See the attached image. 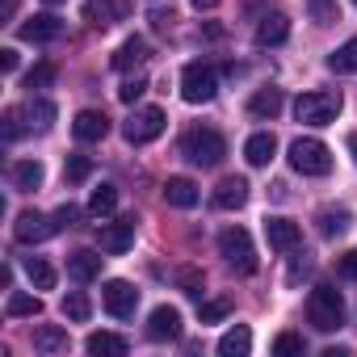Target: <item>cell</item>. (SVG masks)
<instances>
[{"mask_svg":"<svg viewBox=\"0 0 357 357\" xmlns=\"http://www.w3.org/2000/svg\"><path fill=\"white\" fill-rule=\"evenodd\" d=\"M307 319L315 332H340L344 328V298L332 286H315L307 298Z\"/></svg>","mask_w":357,"mask_h":357,"instance_id":"1","label":"cell"},{"mask_svg":"<svg viewBox=\"0 0 357 357\" xmlns=\"http://www.w3.org/2000/svg\"><path fill=\"white\" fill-rule=\"evenodd\" d=\"M181 155H185L190 164H198V168H215V164H223V155H227V139H223L219 130H211V126H198V130H190V135L181 139Z\"/></svg>","mask_w":357,"mask_h":357,"instance_id":"2","label":"cell"},{"mask_svg":"<svg viewBox=\"0 0 357 357\" xmlns=\"http://www.w3.org/2000/svg\"><path fill=\"white\" fill-rule=\"evenodd\" d=\"M340 93H328V89H315V93H303L298 101H294V118L303 122V126H328V122H336V114H340Z\"/></svg>","mask_w":357,"mask_h":357,"instance_id":"3","label":"cell"},{"mask_svg":"<svg viewBox=\"0 0 357 357\" xmlns=\"http://www.w3.org/2000/svg\"><path fill=\"white\" fill-rule=\"evenodd\" d=\"M290 168L303 176H328L332 172V151L319 139H294L290 143Z\"/></svg>","mask_w":357,"mask_h":357,"instance_id":"4","label":"cell"},{"mask_svg":"<svg viewBox=\"0 0 357 357\" xmlns=\"http://www.w3.org/2000/svg\"><path fill=\"white\" fill-rule=\"evenodd\" d=\"M219 252H223V261L236 269V273H257V248H252V236L244 231V227H227V231H219Z\"/></svg>","mask_w":357,"mask_h":357,"instance_id":"5","label":"cell"},{"mask_svg":"<svg viewBox=\"0 0 357 357\" xmlns=\"http://www.w3.org/2000/svg\"><path fill=\"white\" fill-rule=\"evenodd\" d=\"M215 93H219V72L211 63H185V72H181V97L190 105H206V101H215Z\"/></svg>","mask_w":357,"mask_h":357,"instance_id":"6","label":"cell"},{"mask_svg":"<svg viewBox=\"0 0 357 357\" xmlns=\"http://www.w3.org/2000/svg\"><path fill=\"white\" fill-rule=\"evenodd\" d=\"M122 135H126V143H135V147H143V143L160 139V135H164V109H155V105H143V109H135V114L126 118Z\"/></svg>","mask_w":357,"mask_h":357,"instance_id":"7","label":"cell"},{"mask_svg":"<svg viewBox=\"0 0 357 357\" xmlns=\"http://www.w3.org/2000/svg\"><path fill=\"white\" fill-rule=\"evenodd\" d=\"M101 303H105V311H109L114 319H130V315H135V307H139V290H135L130 282L114 278V282H105Z\"/></svg>","mask_w":357,"mask_h":357,"instance_id":"8","label":"cell"},{"mask_svg":"<svg viewBox=\"0 0 357 357\" xmlns=\"http://www.w3.org/2000/svg\"><path fill=\"white\" fill-rule=\"evenodd\" d=\"M97 244H101V252H109V257L126 252V248L135 244V215L114 219V223H101V227H97Z\"/></svg>","mask_w":357,"mask_h":357,"instance_id":"9","label":"cell"},{"mask_svg":"<svg viewBox=\"0 0 357 357\" xmlns=\"http://www.w3.org/2000/svg\"><path fill=\"white\" fill-rule=\"evenodd\" d=\"M55 231H59V223L47 219V215H38V211H22L17 223H13V236H17L22 244H43V240H51Z\"/></svg>","mask_w":357,"mask_h":357,"instance_id":"10","label":"cell"},{"mask_svg":"<svg viewBox=\"0 0 357 357\" xmlns=\"http://www.w3.org/2000/svg\"><path fill=\"white\" fill-rule=\"evenodd\" d=\"M244 202H248V181L244 176H223V181L215 185V194H211L215 211H240Z\"/></svg>","mask_w":357,"mask_h":357,"instance_id":"11","label":"cell"},{"mask_svg":"<svg viewBox=\"0 0 357 357\" xmlns=\"http://www.w3.org/2000/svg\"><path fill=\"white\" fill-rule=\"evenodd\" d=\"M147 336L151 340H176V336H181V311H176V307H155L151 315H147Z\"/></svg>","mask_w":357,"mask_h":357,"instance_id":"12","label":"cell"},{"mask_svg":"<svg viewBox=\"0 0 357 357\" xmlns=\"http://www.w3.org/2000/svg\"><path fill=\"white\" fill-rule=\"evenodd\" d=\"M26 43H55L59 34H63V22L55 17V13H34L30 22H22V30H17Z\"/></svg>","mask_w":357,"mask_h":357,"instance_id":"13","label":"cell"},{"mask_svg":"<svg viewBox=\"0 0 357 357\" xmlns=\"http://www.w3.org/2000/svg\"><path fill=\"white\" fill-rule=\"evenodd\" d=\"M72 135H76L80 143H101V139L109 135V118H105L101 109H80L76 122H72Z\"/></svg>","mask_w":357,"mask_h":357,"instance_id":"14","label":"cell"},{"mask_svg":"<svg viewBox=\"0 0 357 357\" xmlns=\"http://www.w3.org/2000/svg\"><path fill=\"white\" fill-rule=\"evenodd\" d=\"M265 240H269V248H273V252H290V248L303 240V231H298V223H290V219L273 215V219H265Z\"/></svg>","mask_w":357,"mask_h":357,"instance_id":"15","label":"cell"},{"mask_svg":"<svg viewBox=\"0 0 357 357\" xmlns=\"http://www.w3.org/2000/svg\"><path fill=\"white\" fill-rule=\"evenodd\" d=\"M130 5H135V0H89V5H84V17L105 30V26L122 22V17L130 13Z\"/></svg>","mask_w":357,"mask_h":357,"instance_id":"16","label":"cell"},{"mask_svg":"<svg viewBox=\"0 0 357 357\" xmlns=\"http://www.w3.org/2000/svg\"><path fill=\"white\" fill-rule=\"evenodd\" d=\"M198 185L190 181V176H168V185H164V202L168 206H176V211H190V206H198Z\"/></svg>","mask_w":357,"mask_h":357,"instance_id":"17","label":"cell"},{"mask_svg":"<svg viewBox=\"0 0 357 357\" xmlns=\"http://www.w3.org/2000/svg\"><path fill=\"white\" fill-rule=\"evenodd\" d=\"M68 332L63 328H55V324H38L34 328V353H43V357H59V353H68Z\"/></svg>","mask_w":357,"mask_h":357,"instance_id":"18","label":"cell"},{"mask_svg":"<svg viewBox=\"0 0 357 357\" xmlns=\"http://www.w3.org/2000/svg\"><path fill=\"white\" fill-rule=\"evenodd\" d=\"M43 176H47V168H43L38 160H17V164H9V185H13V190H38Z\"/></svg>","mask_w":357,"mask_h":357,"instance_id":"19","label":"cell"},{"mask_svg":"<svg viewBox=\"0 0 357 357\" xmlns=\"http://www.w3.org/2000/svg\"><path fill=\"white\" fill-rule=\"evenodd\" d=\"M101 273V257L97 252H89V248H80V252H72L68 257V278L76 282V286H84V282H93Z\"/></svg>","mask_w":357,"mask_h":357,"instance_id":"20","label":"cell"},{"mask_svg":"<svg viewBox=\"0 0 357 357\" xmlns=\"http://www.w3.org/2000/svg\"><path fill=\"white\" fill-rule=\"evenodd\" d=\"M273 155H278V139H273L269 130H261V135H252V139L244 143V160H248L252 168H265Z\"/></svg>","mask_w":357,"mask_h":357,"instance_id":"21","label":"cell"},{"mask_svg":"<svg viewBox=\"0 0 357 357\" xmlns=\"http://www.w3.org/2000/svg\"><path fill=\"white\" fill-rule=\"evenodd\" d=\"M315 223H319V236H324V240H336V236H344V231H349L353 215H349L344 206H324V211L315 215Z\"/></svg>","mask_w":357,"mask_h":357,"instance_id":"22","label":"cell"},{"mask_svg":"<svg viewBox=\"0 0 357 357\" xmlns=\"http://www.w3.org/2000/svg\"><path fill=\"white\" fill-rule=\"evenodd\" d=\"M84 349L93 353V357H126V336H118V332H93L89 340H84Z\"/></svg>","mask_w":357,"mask_h":357,"instance_id":"23","label":"cell"},{"mask_svg":"<svg viewBox=\"0 0 357 357\" xmlns=\"http://www.w3.org/2000/svg\"><path fill=\"white\" fill-rule=\"evenodd\" d=\"M290 38V22L282 13H269L261 26H257V47H282Z\"/></svg>","mask_w":357,"mask_h":357,"instance_id":"24","label":"cell"},{"mask_svg":"<svg viewBox=\"0 0 357 357\" xmlns=\"http://www.w3.org/2000/svg\"><path fill=\"white\" fill-rule=\"evenodd\" d=\"M143 59H147V43L135 34V38H126V43L114 51V59H109V63H114L118 72H130V68H143Z\"/></svg>","mask_w":357,"mask_h":357,"instance_id":"25","label":"cell"},{"mask_svg":"<svg viewBox=\"0 0 357 357\" xmlns=\"http://www.w3.org/2000/svg\"><path fill=\"white\" fill-rule=\"evenodd\" d=\"M282 105H286L282 89H257V93H252V101H248V109H252L257 118H278V114H282Z\"/></svg>","mask_w":357,"mask_h":357,"instance_id":"26","label":"cell"},{"mask_svg":"<svg viewBox=\"0 0 357 357\" xmlns=\"http://www.w3.org/2000/svg\"><path fill=\"white\" fill-rule=\"evenodd\" d=\"M248 349H252V332H248L244 324H236L231 332L219 336V353H223V357H248Z\"/></svg>","mask_w":357,"mask_h":357,"instance_id":"27","label":"cell"},{"mask_svg":"<svg viewBox=\"0 0 357 357\" xmlns=\"http://www.w3.org/2000/svg\"><path fill=\"white\" fill-rule=\"evenodd\" d=\"M328 72H336V76H353L357 72V38H349L344 47H336L328 55Z\"/></svg>","mask_w":357,"mask_h":357,"instance_id":"28","label":"cell"},{"mask_svg":"<svg viewBox=\"0 0 357 357\" xmlns=\"http://www.w3.org/2000/svg\"><path fill=\"white\" fill-rule=\"evenodd\" d=\"M26 118H30V130H51L55 105H51L47 97H30V101H26Z\"/></svg>","mask_w":357,"mask_h":357,"instance_id":"29","label":"cell"},{"mask_svg":"<svg viewBox=\"0 0 357 357\" xmlns=\"http://www.w3.org/2000/svg\"><path fill=\"white\" fill-rule=\"evenodd\" d=\"M26 278L34 282V290H55V265L43 257H26Z\"/></svg>","mask_w":357,"mask_h":357,"instance_id":"30","label":"cell"},{"mask_svg":"<svg viewBox=\"0 0 357 357\" xmlns=\"http://www.w3.org/2000/svg\"><path fill=\"white\" fill-rule=\"evenodd\" d=\"M5 311H9V319H22V315H38V311H43V298H38V294H26V290H13Z\"/></svg>","mask_w":357,"mask_h":357,"instance_id":"31","label":"cell"},{"mask_svg":"<svg viewBox=\"0 0 357 357\" xmlns=\"http://www.w3.org/2000/svg\"><path fill=\"white\" fill-rule=\"evenodd\" d=\"M114 211H118V190H114V185H101V190H93V198H89V215L105 219V215H114Z\"/></svg>","mask_w":357,"mask_h":357,"instance_id":"32","label":"cell"},{"mask_svg":"<svg viewBox=\"0 0 357 357\" xmlns=\"http://www.w3.org/2000/svg\"><path fill=\"white\" fill-rule=\"evenodd\" d=\"M307 13H311V22H315V26H332V22H340L336 0H307Z\"/></svg>","mask_w":357,"mask_h":357,"instance_id":"33","label":"cell"},{"mask_svg":"<svg viewBox=\"0 0 357 357\" xmlns=\"http://www.w3.org/2000/svg\"><path fill=\"white\" fill-rule=\"evenodd\" d=\"M55 84V63H34L30 72H26V89L34 93V89H51Z\"/></svg>","mask_w":357,"mask_h":357,"instance_id":"34","label":"cell"},{"mask_svg":"<svg viewBox=\"0 0 357 357\" xmlns=\"http://www.w3.org/2000/svg\"><path fill=\"white\" fill-rule=\"evenodd\" d=\"M89 311H93V307H89V298H84L80 290H72V294L63 298V315H68V319H76V324H84V319H89Z\"/></svg>","mask_w":357,"mask_h":357,"instance_id":"35","label":"cell"},{"mask_svg":"<svg viewBox=\"0 0 357 357\" xmlns=\"http://www.w3.org/2000/svg\"><path fill=\"white\" fill-rule=\"evenodd\" d=\"M227 311H231V298H211V303L198 307V319H202V324H219Z\"/></svg>","mask_w":357,"mask_h":357,"instance_id":"36","label":"cell"},{"mask_svg":"<svg viewBox=\"0 0 357 357\" xmlns=\"http://www.w3.org/2000/svg\"><path fill=\"white\" fill-rule=\"evenodd\" d=\"M273 353H278V357H298V353H303V336H298V332H282V336L273 340Z\"/></svg>","mask_w":357,"mask_h":357,"instance_id":"37","label":"cell"},{"mask_svg":"<svg viewBox=\"0 0 357 357\" xmlns=\"http://www.w3.org/2000/svg\"><path fill=\"white\" fill-rule=\"evenodd\" d=\"M63 172H68V181H76V185H80V181H89L93 160H89V155H68V168H63Z\"/></svg>","mask_w":357,"mask_h":357,"instance_id":"38","label":"cell"},{"mask_svg":"<svg viewBox=\"0 0 357 357\" xmlns=\"http://www.w3.org/2000/svg\"><path fill=\"white\" fill-rule=\"evenodd\" d=\"M176 286H181L190 298H202V273L198 269H181V273H176Z\"/></svg>","mask_w":357,"mask_h":357,"instance_id":"39","label":"cell"},{"mask_svg":"<svg viewBox=\"0 0 357 357\" xmlns=\"http://www.w3.org/2000/svg\"><path fill=\"white\" fill-rule=\"evenodd\" d=\"M143 93H147V80H143V76H135V80H126V84L118 89V101H126V105H135V101H139Z\"/></svg>","mask_w":357,"mask_h":357,"instance_id":"40","label":"cell"},{"mask_svg":"<svg viewBox=\"0 0 357 357\" xmlns=\"http://www.w3.org/2000/svg\"><path fill=\"white\" fill-rule=\"evenodd\" d=\"M336 273H340V278H349V282H357V248H349V252L336 261Z\"/></svg>","mask_w":357,"mask_h":357,"instance_id":"41","label":"cell"},{"mask_svg":"<svg viewBox=\"0 0 357 357\" xmlns=\"http://www.w3.org/2000/svg\"><path fill=\"white\" fill-rule=\"evenodd\" d=\"M22 114H26V109H9V114H5V139H9V143L22 139Z\"/></svg>","mask_w":357,"mask_h":357,"instance_id":"42","label":"cell"},{"mask_svg":"<svg viewBox=\"0 0 357 357\" xmlns=\"http://www.w3.org/2000/svg\"><path fill=\"white\" fill-rule=\"evenodd\" d=\"M80 215H84V211L68 202V206H59V211H55V223H59V227H76V223H80Z\"/></svg>","mask_w":357,"mask_h":357,"instance_id":"43","label":"cell"},{"mask_svg":"<svg viewBox=\"0 0 357 357\" xmlns=\"http://www.w3.org/2000/svg\"><path fill=\"white\" fill-rule=\"evenodd\" d=\"M17 63H22V59H17V51H13V47L0 51V68H5V72H17Z\"/></svg>","mask_w":357,"mask_h":357,"instance_id":"44","label":"cell"},{"mask_svg":"<svg viewBox=\"0 0 357 357\" xmlns=\"http://www.w3.org/2000/svg\"><path fill=\"white\" fill-rule=\"evenodd\" d=\"M307 269H311V261H307V252H303V261H294V269H290V282H298Z\"/></svg>","mask_w":357,"mask_h":357,"instance_id":"45","label":"cell"},{"mask_svg":"<svg viewBox=\"0 0 357 357\" xmlns=\"http://www.w3.org/2000/svg\"><path fill=\"white\" fill-rule=\"evenodd\" d=\"M194 5H198V9H215V5H219V0H194Z\"/></svg>","mask_w":357,"mask_h":357,"instance_id":"46","label":"cell"},{"mask_svg":"<svg viewBox=\"0 0 357 357\" xmlns=\"http://www.w3.org/2000/svg\"><path fill=\"white\" fill-rule=\"evenodd\" d=\"M349 151H353V164H357V135H349Z\"/></svg>","mask_w":357,"mask_h":357,"instance_id":"47","label":"cell"},{"mask_svg":"<svg viewBox=\"0 0 357 357\" xmlns=\"http://www.w3.org/2000/svg\"><path fill=\"white\" fill-rule=\"evenodd\" d=\"M43 5H63V0H43Z\"/></svg>","mask_w":357,"mask_h":357,"instance_id":"48","label":"cell"},{"mask_svg":"<svg viewBox=\"0 0 357 357\" xmlns=\"http://www.w3.org/2000/svg\"><path fill=\"white\" fill-rule=\"evenodd\" d=\"M353 5H357V0H353Z\"/></svg>","mask_w":357,"mask_h":357,"instance_id":"49","label":"cell"}]
</instances>
